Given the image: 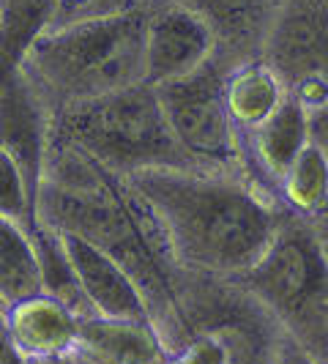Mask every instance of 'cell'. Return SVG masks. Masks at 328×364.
<instances>
[{
    "label": "cell",
    "instance_id": "6da1fadb",
    "mask_svg": "<svg viewBox=\"0 0 328 364\" xmlns=\"http://www.w3.org/2000/svg\"><path fill=\"white\" fill-rule=\"evenodd\" d=\"M124 181L183 274L236 279L266 252L285 217L276 195L236 170L159 167Z\"/></svg>",
    "mask_w": 328,
    "mask_h": 364
},
{
    "label": "cell",
    "instance_id": "7a4b0ae2",
    "mask_svg": "<svg viewBox=\"0 0 328 364\" xmlns=\"http://www.w3.org/2000/svg\"><path fill=\"white\" fill-rule=\"evenodd\" d=\"M36 222L60 236H77L115 257L143 288L153 326L170 350L186 343L181 272L173 266L153 225L124 178L72 148L50 143L36 195Z\"/></svg>",
    "mask_w": 328,
    "mask_h": 364
},
{
    "label": "cell",
    "instance_id": "3957f363",
    "mask_svg": "<svg viewBox=\"0 0 328 364\" xmlns=\"http://www.w3.org/2000/svg\"><path fill=\"white\" fill-rule=\"evenodd\" d=\"M146 9L38 33L19 69L50 112L146 82Z\"/></svg>",
    "mask_w": 328,
    "mask_h": 364
},
{
    "label": "cell",
    "instance_id": "277c9868",
    "mask_svg": "<svg viewBox=\"0 0 328 364\" xmlns=\"http://www.w3.org/2000/svg\"><path fill=\"white\" fill-rule=\"evenodd\" d=\"M50 143L72 148L118 178L159 167H200L175 140L148 82L58 109Z\"/></svg>",
    "mask_w": 328,
    "mask_h": 364
},
{
    "label": "cell",
    "instance_id": "5b68a950",
    "mask_svg": "<svg viewBox=\"0 0 328 364\" xmlns=\"http://www.w3.org/2000/svg\"><path fill=\"white\" fill-rule=\"evenodd\" d=\"M315 364H328V241L323 230L285 211L255 266L233 279Z\"/></svg>",
    "mask_w": 328,
    "mask_h": 364
},
{
    "label": "cell",
    "instance_id": "8992f818",
    "mask_svg": "<svg viewBox=\"0 0 328 364\" xmlns=\"http://www.w3.org/2000/svg\"><path fill=\"white\" fill-rule=\"evenodd\" d=\"M224 74L227 69L217 58L200 72L153 88L175 140L195 162L214 170L246 173L244 140L224 102Z\"/></svg>",
    "mask_w": 328,
    "mask_h": 364
},
{
    "label": "cell",
    "instance_id": "52a82bcc",
    "mask_svg": "<svg viewBox=\"0 0 328 364\" xmlns=\"http://www.w3.org/2000/svg\"><path fill=\"white\" fill-rule=\"evenodd\" d=\"M260 58L271 63L295 91L310 82H328V9L317 0H282Z\"/></svg>",
    "mask_w": 328,
    "mask_h": 364
},
{
    "label": "cell",
    "instance_id": "ba28073f",
    "mask_svg": "<svg viewBox=\"0 0 328 364\" xmlns=\"http://www.w3.org/2000/svg\"><path fill=\"white\" fill-rule=\"evenodd\" d=\"M219 41L197 14L170 0H151L146 11V82L164 85L217 60Z\"/></svg>",
    "mask_w": 328,
    "mask_h": 364
},
{
    "label": "cell",
    "instance_id": "9c48e42d",
    "mask_svg": "<svg viewBox=\"0 0 328 364\" xmlns=\"http://www.w3.org/2000/svg\"><path fill=\"white\" fill-rule=\"evenodd\" d=\"M50 129L53 112L31 80L19 66L0 63V146L17 159L33 195H38L50 154Z\"/></svg>",
    "mask_w": 328,
    "mask_h": 364
},
{
    "label": "cell",
    "instance_id": "30bf717a",
    "mask_svg": "<svg viewBox=\"0 0 328 364\" xmlns=\"http://www.w3.org/2000/svg\"><path fill=\"white\" fill-rule=\"evenodd\" d=\"M60 241L69 255L74 279H77V288L85 301L88 315L153 323L143 288L115 257H109L99 247L77 236H60Z\"/></svg>",
    "mask_w": 328,
    "mask_h": 364
},
{
    "label": "cell",
    "instance_id": "8fae6325",
    "mask_svg": "<svg viewBox=\"0 0 328 364\" xmlns=\"http://www.w3.org/2000/svg\"><path fill=\"white\" fill-rule=\"evenodd\" d=\"M80 312L58 301L50 293H38L6 307L11 340L28 364L72 362L80 334Z\"/></svg>",
    "mask_w": 328,
    "mask_h": 364
},
{
    "label": "cell",
    "instance_id": "7c38bea8",
    "mask_svg": "<svg viewBox=\"0 0 328 364\" xmlns=\"http://www.w3.org/2000/svg\"><path fill=\"white\" fill-rule=\"evenodd\" d=\"M170 353L162 334L148 321H118L82 315L74 359L77 364H162Z\"/></svg>",
    "mask_w": 328,
    "mask_h": 364
},
{
    "label": "cell",
    "instance_id": "4fadbf2b",
    "mask_svg": "<svg viewBox=\"0 0 328 364\" xmlns=\"http://www.w3.org/2000/svg\"><path fill=\"white\" fill-rule=\"evenodd\" d=\"M312 143L310 112L301 107L295 96H288L282 107L273 112L268 121H263L255 132L246 134L244 154L246 162H255V178H266L273 183L285 176V170L295 162V156Z\"/></svg>",
    "mask_w": 328,
    "mask_h": 364
},
{
    "label": "cell",
    "instance_id": "5bb4252c",
    "mask_svg": "<svg viewBox=\"0 0 328 364\" xmlns=\"http://www.w3.org/2000/svg\"><path fill=\"white\" fill-rule=\"evenodd\" d=\"M197 17L214 31L219 47L252 58L263 53L273 14L282 0H170Z\"/></svg>",
    "mask_w": 328,
    "mask_h": 364
},
{
    "label": "cell",
    "instance_id": "9a60e30c",
    "mask_svg": "<svg viewBox=\"0 0 328 364\" xmlns=\"http://www.w3.org/2000/svg\"><path fill=\"white\" fill-rule=\"evenodd\" d=\"M290 96L285 80L263 58L238 60L224 74V102L241 137L268 121L282 102Z\"/></svg>",
    "mask_w": 328,
    "mask_h": 364
},
{
    "label": "cell",
    "instance_id": "2e32d148",
    "mask_svg": "<svg viewBox=\"0 0 328 364\" xmlns=\"http://www.w3.org/2000/svg\"><path fill=\"white\" fill-rule=\"evenodd\" d=\"M276 200L285 211L317 225L328 217V154L315 140L276 181Z\"/></svg>",
    "mask_w": 328,
    "mask_h": 364
},
{
    "label": "cell",
    "instance_id": "e0dca14e",
    "mask_svg": "<svg viewBox=\"0 0 328 364\" xmlns=\"http://www.w3.org/2000/svg\"><path fill=\"white\" fill-rule=\"evenodd\" d=\"M41 291L33 236L25 225L0 217V304L11 307Z\"/></svg>",
    "mask_w": 328,
    "mask_h": 364
},
{
    "label": "cell",
    "instance_id": "ac0fdd59",
    "mask_svg": "<svg viewBox=\"0 0 328 364\" xmlns=\"http://www.w3.org/2000/svg\"><path fill=\"white\" fill-rule=\"evenodd\" d=\"M55 0H0V63L19 66L31 41L44 31Z\"/></svg>",
    "mask_w": 328,
    "mask_h": 364
},
{
    "label": "cell",
    "instance_id": "d6986e66",
    "mask_svg": "<svg viewBox=\"0 0 328 364\" xmlns=\"http://www.w3.org/2000/svg\"><path fill=\"white\" fill-rule=\"evenodd\" d=\"M148 3L151 0H55L44 31H60V28H74V25L126 17V14L146 9Z\"/></svg>",
    "mask_w": 328,
    "mask_h": 364
},
{
    "label": "cell",
    "instance_id": "ffe728a7",
    "mask_svg": "<svg viewBox=\"0 0 328 364\" xmlns=\"http://www.w3.org/2000/svg\"><path fill=\"white\" fill-rule=\"evenodd\" d=\"M0 217H9L25 225H36V195L25 178L17 159L0 146Z\"/></svg>",
    "mask_w": 328,
    "mask_h": 364
},
{
    "label": "cell",
    "instance_id": "44dd1931",
    "mask_svg": "<svg viewBox=\"0 0 328 364\" xmlns=\"http://www.w3.org/2000/svg\"><path fill=\"white\" fill-rule=\"evenodd\" d=\"M0 364H28L19 356L17 346L11 340V331H9V321H6V307L0 304Z\"/></svg>",
    "mask_w": 328,
    "mask_h": 364
},
{
    "label": "cell",
    "instance_id": "7402d4cb",
    "mask_svg": "<svg viewBox=\"0 0 328 364\" xmlns=\"http://www.w3.org/2000/svg\"><path fill=\"white\" fill-rule=\"evenodd\" d=\"M276 364H315V362H312L310 356H307L301 348L295 346L293 340H288V337H285V343H282V350H279V359H276Z\"/></svg>",
    "mask_w": 328,
    "mask_h": 364
},
{
    "label": "cell",
    "instance_id": "603a6c76",
    "mask_svg": "<svg viewBox=\"0 0 328 364\" xmlns=\"http://www.w3.org/2000/svg\"><path fill=\"white\" fill-rule=\"evenodd\" d=\"M317 3H320V6H326V9H328V0H317Z\"/></svg>",
    "mask_w": 328,
    "mask_h": 364
},
{
    "label": "cell",
    "instance_id": "cb8c5ba5",
    "mask_svg": "<svg viewBox=\"0 0 328 364\" xmlns=\"http://www.w3.org/2000/svg\"><path fill=\"white\" fill-rule=\"evenodd\" d=\"M323 236H326V233H323ZM326 241H328V236H326Z\"/></svg>",
    "mask_w": 328,
    "mask_h": 364
}]
</instances>
